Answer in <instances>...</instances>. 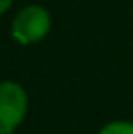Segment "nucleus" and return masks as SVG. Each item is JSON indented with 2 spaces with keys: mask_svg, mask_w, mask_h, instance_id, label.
<instances>
[{
  "mask_svg": "<svg viewBox=\"0 0 133 134\" xmlns=\"http://www.w3.org/2000/svg\"><path fill=\"white\" fill-rule=\"evenodd\" d=\"M51 18L49 13L40 5H27L15 16L11 35L20 44H35L49 33Z\"/></svg>",
  "mask_w": 133,
  "mask_h": 134,
  "instance_id": "f03ea898",
  "label": "nucleus"
},
{
  "mask_svg": "<svg viewBox=\"0 0 133 134\" xmlns=\"http://www.w3.org/2000/svg\"><path fill=\"white\" fill-rule=\"evenodd\" d=\"M27 112V94L17 82L0 83V134H9Z\"/></svg>",
  "mask_w": 133,
  "mask_h": 134,
  "instance_id": "f257e3e1",
  "label": "nucleus"
},
{
  "mask_svg": "<svg viewBox=\"0 0 133 134\" xmlns=\"http://www.w3.org/2000/svg\"><path fill=\"white\" fill-rule=\"evenodd\" d=\"M11 4H13V0H0V16L11 7Z\"/></svg>",
  "mask_w": 133,
  "mask_h": 134,
  "instance_id": "20e7f679",
  "label": "nucleus"
},
{
  "mask_svg": "<svg viewBox=\"0 0 133 134\" xmlns=\"http://www.w3.org/2000/svg\"><path fill=\"white\" fill-rule=\"evenodd\" d=\"M98 134H133V123H130V121H113V123H108Z\"/></svg>",
  "mask_w": 133,
  "mask_h": 134,
  "instance_id": "7ed1b4c3",
  "label": "nucleus"
}]
</instances>
